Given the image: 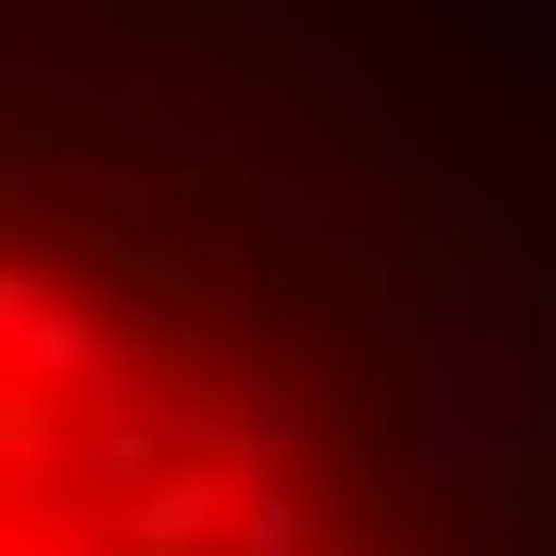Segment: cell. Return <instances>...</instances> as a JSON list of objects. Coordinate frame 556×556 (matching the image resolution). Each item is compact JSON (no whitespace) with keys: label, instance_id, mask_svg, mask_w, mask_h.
Returning a JSON list of instances; mask_svg holds the SVG:
<instances>
[{"label":"cell","instance_id":"obj_1","mask_svg":"<svg viewBox=\"0 0 556 556\" xmlns=\"http://www.w3.org/2000/svg\"><path fill=\"white\" fill-rule=\"evenodd\" d=\"M0 556H320L287 405L118 253L0 219Z\"/></svg>","mask_w":556,"mask_h":556}]
</instances>
